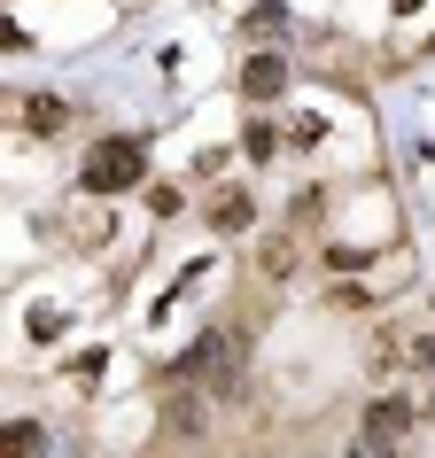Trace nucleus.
I'll return each mask as SVG.
<instances>
[{
  "label": "nucleus",
  "mask_w": 435,
  "mask_h": 458,
  "mask_svg": "<svg viewBox=\"0 0 435 458\" xmlns=\"http://www.w3.org/2000/svg\"><path fill=\"white\" fill-rule=\"evenodd\" d=\"M242 156H249V164H272V156H280V124H272V117H257V124L242 132Z\"/></svg>",
  "instance_id": "9d476101"
},
{
  "label": "nucleus",
  "mask_w": 435,
  "mask_h": 458,
  "mask_svg": "<svg viewBox=\"0 0 435 458\" xmlns=\"http://www.w3.org/2000/svg\"><path fill=\"white\" fill-rule=\"evenodd\" d=\"M397 358L420 365V373H435V335H397Z\"/></svg>",
  "instance_id": "9b49d317"
},
{
  "label": "nucleus",
  "mask_w": 435,
  "mask_h": 458,
  "mask_svg": "<svg viewBox=\"0 0 435 458\" xmlns=\"http://www.w3.org/2000/svg\"><path fill=\"white\" fill-rule=\"evenodd\" d=\"M412 420H420V411H412V396H397V388H388V396H373V404H365V451H397V443L412 435Z\"/></svg>",
  "instance_id": "7ed1b4c3"
},
{
  "label": "nucleus",
  "mask_w": 435,
  "mask_h": 458,
  "mask_svg": "<svg viewBox=\"0 0 435 458\" xmlns=\"http://www.w3.org/2000/svg\"><path fill=\"white\" fill-rule=\"evenodd\" d=\"M101 242H109V210H86L78 217V249H101Z\"/></svg>",
  "instance_id": "f8f14e48"
},
{
  "label": "nucleus",
  "mask_w": 435,
  "mask_h": 458,
  "mask_svg": "<svg viewBox=\"0 0 435 458\" xmlns=\"http://www.w3.org/2000/svg\"><path fill=\"white\" fill-rule=\"evenodd\" d=\"M202 217H210V233H249L257 225V202H249V187H218Z\"/></svg>",
  "instance_id": "39448f33"
},
{
  "label": "nucleus",
  "mask_w": 435,
  "mask_h": 458,
  "mask_svg": "<svg viewBox=\"0 0 435 458\" xmlns=\"http://www.w3.org/2000/svg\"><path fill=\"white\" fill-rule=\"evenodd\" d=\"M148 179V140H101L86 164H78V187L94 194V202H117Z\"/></svg>",
  "instance_id": "f257e3e1"
},
{
  "label": "nucleus",
  "mask_w": 435,
  "mask_h": 458,
  "mask_svg": "<svg viewBox=\"0 0 435 458\" xmlns=\"http://www.w3.org/2000/svg\"><path fill=\"white\" fill-rule=\"evenodd\" d=\"M187 381H210L218 396H234V381H242V342L226 335V327H210V335L187 350Z\"/></svg>",
  "instance_id": "f03ea898"
},
{
  "label": "nucleus",
  "mask_w": 435,
  "mask_h": 458,
  "mask_svg": "<svg viewBox=\"0 0 435 458\" xmlns=\"http://www.w3.org/2000/svg\"><path fill=\"white\" fill-rule=\"evenodd\" d=\"M242 94L249 101H280L288 94V55H249L242 63Z\"/></svg>",
  "instance_id": "20e7f679"
},
{
  "label": "nucleus",
  "mask_w": 435,
  "mask_h": 458,
  "mask_svg": "<svg viewBox=\"0 0 435 458\" xmlns=\"http://www.w3.org/2000/svg\"><path fill=\"white\" fill-rule=\"evenodd\" d=\"M71 117H78L71 101H55V94H24V124H31V132H71Z\"/></svg>",
  "instance_id": "423d86ee"
},
{
  "label": "nucleus",
  "mask_w": 435,
  "mask_h": 458,
  "mask_svg": "<svg viewBox=\"0 0 435 458\" xmlns=\"http://www.w3.org/2000/svg\"><path fill=\"white\" fill-rule=\"evenodd\" d=\"M164 428H171V435H202V428H210V411H202L194 388H187V396H171V420H164Z\"/></svg>",
  "instance_id": "1a4fd4ad"
},
{
  "label": "nucleus",
  "mask_w": 435,
  "mask_h": 458,
  "mask_svg": "<svg viewBox=\"0 0 435 458\" xmlns=\"http://www.w3.org/2000/svg\"><path fill=\"white\" fill-rule=\"evenodd\" d=\"M257 272H265V280H288L295 272V233H265V242H257Z\"/></svg>",
  "instance_id": "0eeeda50"
},
{
  "label": "nucleus",
  "mask_w": 435,
  "mask_h": 458,
  "mask_svg": "<svg viewBox=\"0 0 435 458\" xmlns=\"http://www.w3.org/2000/svg\"><path fill=\"white\" fill-rule=\"evenodd\" d=\"M0 47H31V39H24V31H16V24H0Z\"/></svg>",
  "instance_id": "ddd939ff"
},
{
  "label": "nucleus",
  "mask_w": 435,
  "mask_h": 458,
  "mask_svg": "<svg viewBox=\"0 0 435 458\" xmlns=\"http://www.w3.org/2000/svg\"><path fill=\"white\" fill-rule=\"evenodd\" d=\"M47 451V435L31 428V420H8V428H0V458H39Z\"/></svg>",
  "instance_id": "6e6552de"
},
{
  "label": "nucleus",
  "mask_w": 435,
  "mask_h": 458,
  "mask_svg": "<svg viewBox=\"0 0 435 458\" xmlns=\"http://www.w3.org/2000/svg\"><path fill=\"white\" fill-rule=\"evenodd\" d=\"M358 458H388V451H358Z\"/></svg>",
  "instance_id": "4468645a"
}]
</instances>
